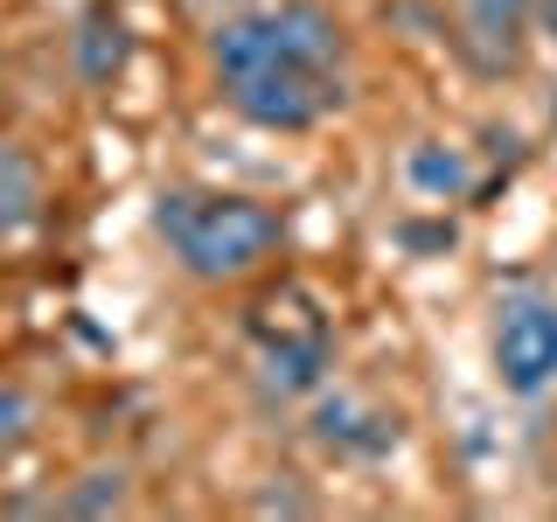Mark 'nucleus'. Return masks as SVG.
Instances as JSON below:
<instances>
[{
    "label": "nucleus",
    "instance_id": "nucleus-2",
    "mask_svg": "<svg viewBox=\"0 0 557 522\" xmlns=\"http://www.w3.org/2000/svg\"><path fill=\"white\" fill-rule=\"evenodd\" d=\"M153 223H161V237L196 278H244L286 244L278 209L251 202V196H196V188H182V196L161 202Z\"/></svg>",
    "mask_w": 557,
    "mask_h": 522
},
{
    "label": "nucleus",
    "instance_id": "nucleus-7",
    "mask_svg": "<svg viewBox=\"0 0 557 522\" xmlns=\"http://www.w3.org/2000/svg\"><path fill=\"white\" fill-rule=\"evenodd\" d=\"M77 57H84V77L104 84L119 63H126V42H119V22L104 28V22H84V42H77Z\"/></svg>",
    "mask_w": 557,
    "mask_h": 522
},
{
    "label": "nucleus",
    "instance_id": "nucleus-9",
    "mask_svg": "<svg viewBox=\"0 0 557 522\" xmlns=\"http://www.w3.org/2000/svg\"><path fill=\"white\" fill-rule=\"evenodd\" d=\"M28 439V397L22 390H0V452H14Z\"/></svg>",
    "mask_w": 557,
    "mask_h": 522
},
{
    "label": "nucleus",
    "instance_id": "nucleus-4",
    "mask_svg": "<svg viewBox=\"0 0 557 522\" xmlns=\"http://www.w3.org/2000/svg\"><path fill=\"white\" fill-rule=\"evenodd\" d=\"M495 370L516 397H536L557 376V307L550 300H516L495 327Z\"/></svg>",
    "mask_w": 557,
    "mask_h": 522
},
{
    "label": "nucleus",
    "instance_id": "nucleus-5",
    "mask_svg": "<svg viewBox=\"0 0 557 522\" xmlns=\"http://www.w3.org/2000/svg\"><path fill=\"white\" fill-rule=\"evenodd\" d=\"M313 425H321V439L327 446H356V452H383V446H391L397 439V432H362V425H376V418H362L356 405H348V397H335V405H321V418H313Z\"/></svg>",
    "mask_w": 557,
    "mask_h": 522
},
{
    "label": "nucleus",
    "instance_id": "nucleus-6",
    "mask_svg": "<svg viewBox=\"0 0 557 522\" xmlns=\"http://www.w3.org/2000/svg\"><path fill=\"white\" fill-rule=\"evenodd\" d=\"M35 209V167L14 147H0V231H14Z\"/></svg>",
    "mask_w": 557,
    "mask_h": 522
},
{
    "label": "nucleus",
    "instance_id": "nucleus-1",
    "mask_svg": "<svg viewBox=\"0 0 557 522\" xmlns=\"http://www.w3.org/2000/svg\"><path fill=\"white\" fill-rule=\"evenodd\" d=\"M209 57L231 104L265 133H307L342 104V28L307 0L231 14L209 35Z\"/></svg>",
    "mask_w": 557,
    "mask_h": 522
},
{
    "label": "nucleus",
    "instance_id": "nucleus-8",
    "mask_svg": "<svg viewBox=\"0 0 557 522\" xmlns=\"http://www.w3.org/2000/svg\"><path fill=\"white\" fill-rule=\"evenodd\" d=\"M411 182L425 188V196H453V188L467 182V167H460V153H440V147H418V153H411Z\"/></svg>",
    "mask_w": 557,
    "mask_h": 522
},
{
    "label": "nucleus",
    "instance_id": "nucleus-10",
    "mask_svg": "<svg viewBox=\"0 0 557 522\" xmlns=\"http://www.w3.org/2000/svg\"><path fill=\"white\" fill-rule=\"evenodd\" d=\"M544 28H550V42H557V0H544Z\"/></svg>",
    "mask_w": 557,
    "mask_h": 522
},
{
    "label": "nucleus",
    "instance_id": "nucleus-3",
    "mask_svg": "<svg viewBox=\"0 0 557 522\" xmlns=\"http://www.w3.org/2000/svg\"><path fill=\"white\" fill-rule=\"evenodd\" d=\"M251 348L258 370L278 397H300L327 376V356H335V335H327V313L307 300L300 286H278L251 307Z\"/></svg>",
    "mask_w": 557,
    "mask_h": 522
}]
</instances>
